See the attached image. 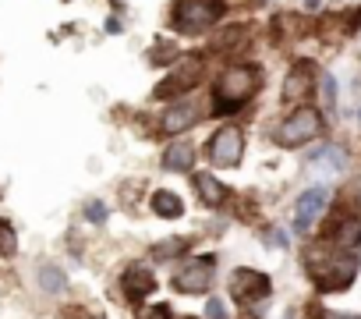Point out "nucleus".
Wrapping results in <instances>:
<instances>
[{
    "label": "nucleus",
    "instance_id": "7c9ffc66",
    "mask_svg": "<svg viewBox=\"0 0 361 319\" xmlns=\"http://www.w3.org/2000/svg\"><path fill=\"white\" fill-rule=\"evenodd\" d=\"M283 319H298V312H294V308H290V312H287V315H283Z\"/></svg>",
    "mask_w": 361,
    "mask_h": 319
},
{
    "label": "nucleus",
    "instance_id": "6ab92c4d",
    "mask_svg": "<svg viewBox=\"0 0 361 319\" xmlns=\"http://www.w3.org/2000/svg\"><path fill=\"white\" fill-rule=\"evenodd\" d=\"M36 280H39V291L43 294H64L68 291V273L57 263H43L39 273H36Z\"/></svg>",
    "mask_w": 361,
    "mask_h": 319
},
{
    "label": "nucleus",
    "instance_id": "a211bd4d",
    "mask_svg": "<svg viewBox=\"0 0 361 319\" xmlns=\"http://www.w3.org/2000/svg\"><path fill=\"white\" fill-rule=\"evenodd\" d=\"M149 210L159 220H180V217H185V199H180L177 192H170V188H156L149 195Z\"/></svg>",
    "mask_w": 361,
    "mask_h": 319
},
{
    "label": "nucleus",
    "instance_id": "473e14b6",
    "mask_svg": "<svg viewBox=\"0 0 361 319\" xmlns=\"http://www.w3.org/2000/svg\"><path fill=\"white\" fill-rule=\"evenodd\" d=\"M357 121H361V103H357Z\"/></svg>",
    "mask_w": 361,
    "mask_h": 319
},
{
    "label": "nucleus",
    "instance_id": "c756f323",
    "mask_svg": "<svg viewBox=\"0 0 361 319\" xmlns=\"http://www.w3.org/2000/svg\"><path fill=\"white\" fill-rule=\"evenodd\" d=\"M354 206L361 210V185H357V192H354Z\"/></svg>",
    "mask_w": 361,
    "mask_h": 319
},
{
    "label": "nucleus",
    "instance_id": "2eb2a0df",
    "mask_svg": "<svg viewBox=\"0 0 361 319\" xmlns=\"http://www.w3.org/2000/svg\"><path fill=\"white\" fill-rule=\"evenodd\" d=\"M192 188H195V195L202 199V206H209V210H220L224 203H227V185L213 174V171H192Z\"/></svg>",
    "mask_w": 361,
    "mask_h": 319
},
{
    "label": "nucleus",
    "instance_id": "f8f14e48",
    "mask_svg": "<svg viewBox=\"0 0 361 319\" xmlns=\"http://www.w3.org/2000/svg\"><path fill=\"white\" fill-rule=\"evenodd\" d=\"M202 121V107L195 103V96L192 100H177V103H170L163 114H159V135H170V138H177V135H185L188 128H195Z\"/></svg>",
    "mask_w": 361,
    "mask_h": 319
},
{
    "label": "nucleus",
    "instance_id": "dca6fc26",
    "mask_svg": "<svg viewBox=\"0 0 361 319\" xmlns=\"http://www.w3.org/2000/svg\"><path fill=\"white\" fill-rule=\"evenodd\" d=\"M195 145L192 142H170L166 149H163V156H159V167L166 171V174H192L195 171Z\"/></svg>",
    "mask_w": 361,
    "mask_h": 319
},
{
    "label": "nucleus",
    "instance_id": "423d86ee",
    "mask_svg": "<svg viewBox=\"0 0 361 319\" xmlns=\"http://www.w3.org/2000/svg\"><path fill=\"white\" fill-rule=\"evenodd\" d=\"M213 280H216V255L206 252V255H192V259H180L170 273V291L177 294H209L213 291Z\"/></svg>",
    "mask_w": 361,
    "mask_h": 319
},
{
    "label": "nucleus",
    "instance_id": "4468645a",
    "mask_svg": "<svg viewBox=\"0 0 361 319\" xmlns=\"http://www.w3.org/2000/svg\"><path fill=\"white\" fill-rule=\"evenodd\" d=\"M121 294L131 305H145L149 294H156V273L145 263H128L121 273Z\"/></svg>",
    "mask_w": 361,
    "mask_h": 319
},
{
    "label": "nucleus",
    "instance_id": "9b49d317",
    "mask_svg": "<svg viewBox=\"0 0 361 319\" xmlns=\"http://www.w3.org/2000/svg\"><path fill=\"white\" fill-rule=\"evenodd\" d=\"M326 210H329V188H322V185L305 188L294 203V234H308L326 217Z\"/></svg>",
    "mask_w": 361,
    "mask_h": 319
},
{
    "label": "nucleus",
    "instance_id": "1a4fd4ad",
    "mask_svg": "<svg viewBox=\"0 0 361 319\" xmlns=\"http://www.w3.org/2000/svg\"><path fill=\"white\" fill-rule=\"evenodd\" d=\"M322 245L329 248H340V252H357L361 248V210H336L333 220L322 227L319 234Z\"/></svg>",
    "mask_w": 361,
    "mask_h": 319
},
{
    "label": "nucleus",
    "instance_id": "412c9836",
    "mask_svg": "<svg viewBox=\"0 0 361 319\" xmlns=\"http://www.w3.org/2000/svg\"><path fill=\"white\" fill-rule=\"evenodd\" d=\"M177 57H180V54H177V47H173L170 40H166V43H163V40H156V43L149 47V54H145V61H149L152 68H170Z\"/></svg>",
    "mask_w": 361,
    "mask_h": 319
},
{
    "label": "nucleus",
    "instance_id": "5701e85b",
    "mask_svg": "<svg viewBox=\"0 0 361 319\" xmlns=\"http://www.w3.org/2000/svg\"><path fill=\"white\" fill-rule=\"evenodd\" d=\"M15 252H18V234L11 220H0V259H11Z\"/></svg>",
    "mask_w": 361,
    "mask_h": 319
},
{
    "label": "nucleus",
    "instance_id": "39448f33",
    "mask_svg": "<svg viewBox=\"0 0 361 319\" xmlns=\"http://www.w3.org/2000/svg\"><path fill=\"white\" fill-rule=\"evenodd\" d=\"M206 78V54H192V57H177L163 82L152 89V100H180V96H192V89H199Z\"/></svg>",
    "mask_w": 361,
    "mask_h": 319
},
{
    "label": "nucleus",
    "instance_id": "f3484780",
    "mask_svg": "<svg viewBox=\"0 0 361 319\" xmlns=\"http://www.w3.org/2000/svg\"><path fill=\"white\" fill-rule=\"evenodd\" d=\"M195 248V238L192 234H173V238H163L149 248V259L152 263H180V259H188Z\"/></svg>",
    "mask_w": 361,
    "mask_h": 319
},
{
    "label": "nucleus",
    "instance_id": "2f4dec72",
    "mask_svg": "<svg viewBox=\"0 0 361 319\" xmlns=\"http://www.w3.org/2000/svg\"><path fill=\"white\" fill-rule=\"evenodd\" d=\"M305 4H308V8H319V0H305Z\"/></svg>",
    "mask_w": 361,
    "mask_h": 319
},
{
    "label": "nucleus",
    "instance_id": "ddd939ff",
    "mask_svg": "<svg viewBox=\"0 0 361 319\" xmlns=\"http://www.w3.org/2000/svg\"><path fill=\"white\" fill-rule=\"evenodd\" d=\"M305 164H308V171H315L322 178H343L347 167H350V152L340 142H326V145H319L305 156Z\"/></svg>",
    "mask_w": 361,
    "mask_h": 319
},
{
    "label": "nucleus",
    "instance_id": "f257e3e1",
    "mask_svg": "<svg viewBox=\"0 0 361 319\" xmlns=\"http://www.w3.org/2000/svg\"><path fill=\"white\" fill-rule=\"evenodd\" d=\"M301 266H305V277L312 280V287L319 294H340V291L354 287V280L361 273V255L357 252H340V248H329V245L315 241V245L305 248Z\"/></svg>",
    "mask_w": 361,
    "mask_h": 319
},
{
    "label": "nucleus",
    "instance_id": "b1692460",
    "mask_svg": "<svg viewBox=\"0 0 361 319\" xmlns=\"http://www.w3.org/2000/svg\"><path fill=\"white\" fill-rule=\"evenodd\" d=\"M135 319H173V312L166 301H145L135 308Z\"/></svg>",
    "mask_w": 361,
    "mask_h": 319
},
{
    "label": "nucleus",
    "instance_id": "4be33fe9",
    "mask_svg": "<svg viewBox=\"0 0 361 319\" xmlns=\"http://www.w3.org/2000/svg\"><path fill=\"white\" fill-rule=\"evenodd\" d=\"M319 85H322V103H326V114L336 117V103H340V89H336V78L329 71L319 75Z\"/></svg>",
    "mask_w": 361,
    "mask_h": 319
},
{
    "label": "nucleus",
    "instance_id": "393cba45",
    "mask_svg": "<svg viewBox=\"0 0 361 319\" xmlns=\"http://www.w3.org/2000/svg\"><path fill=\"white\" fill-rule=\"evenodd\" d=\"M82 217H85L89 224H96V227H99V224H106L110 210H106V203H103V199H89V203L82 206Z\"/></svg>",
    "mask_w": 361,
    "mask_h": 319
},
{
    "label": "nucleus",
    "instance_id": "7ed1b4c3",
    "mask_svg": "<svg viewBox=\"0 0 361 319\" xmlns=\"http://www.w3.org/2000/svg\"><path fill=\"white\" fill-rule=\"evenodd\" d=\"M227 15V0H173L170 4V29L177 36H202L216 29Z\"/></svg>",
    "mask_w": 361,
    "mask_h": 319
},
{
    "label": "nucleus",
    "instance_id": "bb28decb",
    "mask_svg": "<svg viewBox=\"0 0 361 319\" xmlns=\"http://www.w3.org/2000/svg\"><path fill=\"white\" fill-rule=\"evenodd\" d=\"M206 319H231V305H227L220 294H209V301H206Z\"/></svg>",
    "mask_w": 361,
    "mask_h": 319
},
{
    "label": "nucleus",
    "instance_id": "aec40b11",
    "mask_svg": "<svg viewBox=\"0 0 361 319\" xmlns=\"http://www.w3.org/2000/svg\"><path fill=\"white\" fill-rule=\"evenodd\" d=\"M252 36V29L241 22V25H227L224 32H220V40H216V50L220 54H234V50H241L245 47V40Z\"/></svg>",
    "mask_w": 361,
    "mask_h": 319
},
{
    "label": "nucleus",
    "instance_id": "c85d7f7f",
    "mask_svg": "<svg viewBox=\"0 0 361 319\" xmlns=\"http://www.w3.org/2000/svg\"><path fill=\"white\" fill-rule=\"evenodd\" d=\"M326 319H361V315H354V312H326Z\"/></svg>",
    "mask_w": 361,
    "mask_h": 319
},
{
    "label": "nucleus",
    "instance_id": "20e7f679",
    "mask_svg": "<svg viewBox=\"0 0 361 319\" xmlns=\"http://www.w3.org/2000/svg\"><path fill=\"white\" fill-rule=\"evenodd\" d=\"M322 131H326V114L312 103H301L273 128V142L280 149H301V145H312Z\"/></svg>",
    "mask_w": 361,
    "mask_h": 319
},
{
    "label": "nucleus",
    "instance_id": "6e6552de",
    "mask_svg": "<svg viewBox=\"0 0 361 319\" xmlns=\"http://www.w3.org/2000/svg\"><path fill=\"white\" fill-rule=\"evenodd\" d=\"M206 156L216 171H231L241 164L245 156V128L241 124H220L213 135H209V145H206Z\"/></svg>",
    "mask_w": 361,
    "mask_h": 319
},
{
    "label": "nucleus",
    "instance_id": "9d476101",
    "mask_svg": "<svg viewBox=\"0 0 361 319\" xmlns=\"http://www.w3.org/2000/svg\"><path fill=\"white\" fill-rule=\"evenodd\" d=\"M319 75H322V71H319V64H315V61H308V57L294 61V64H290V71H287V78H283L280 100H283V103H290V107L308 103V96H315Z\"/></svg>",
    "mask_w": 361,
    "mask_h": 319
},
{
    "label": "nucleus",
    "instance_id": "cd10ccee",
    "mask_svg": "<svg viewBox=\"0 0 361 319\" xmlns=\"http://www.w3.org/2000/svg\"><path fill=\"white\" fill-rule=\"evenodd\" d=\"M121 29H124V22H121L117 15H114V18H106V32H121Z\"/></svg>",
    "mask_w": 361,
    "mask_h": 319
},
{
    "label": "nucleus",
    "instance_id": "a878e982",
    "mask_svg": "<svg viewBox=\"0 0 361 319\" xmlns=\"http://www.w3.org/2000/svg\"><path fill=\"white\" fill-rule=\"evenodd\" d=\"M262 241H266V248H280V252L290 248V238H287L283 227H266V231H262Z\"/></svg>",
    "mask_w": 361,
    "mask_h": 319
},
{
    "label": "nucleus",
    "instance_id": "f03ea898",
    "mask_svg": "<svg viewBox=\"0 0 361 319\" xmlns=\"http://www.w3.org/2000/svg\"><path fill=\"white\" fill-rule=\"evenodd\" d=\"M259 89H262V68L255 61H241V64L224 68L213 82V114L216 117L241 114L255 100Z\"/></svg>",
    "mask_w": 361,
    "mask_h": 319
},
{
    "label": "nucleus",
    "instance_id": "0eeeda50",
    "mask_svg": "<svg viewBox=\"0 0 361 319\" xmlns=\"http://www.w3.org/2000/svg\"><path fill=\"white\" fill-rule=\"evenodd\" d=\"M227 294L241 305V308H255V305H266L269 294H273V277L255 270V266H238L227 280Z\"/></svg>",
    "mask_w": 361,
    "mask_h": 319
}]
</instances>
